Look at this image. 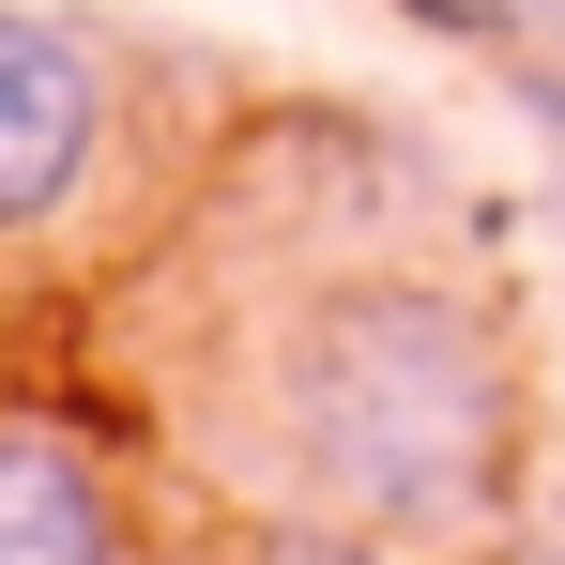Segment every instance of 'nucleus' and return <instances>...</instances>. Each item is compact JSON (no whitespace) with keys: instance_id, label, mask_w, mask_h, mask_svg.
Segmentation results:
<instances>
[{"instance_id":"obj_3","label":"nucleus","mask_w":565,"mask_h":565,"mask_svg":"<svg viewBox=\"0 0 565 565\" xmlns=\"http://www.w3.org/2000/svg\"><path fill=\"white\" fill-rule=\"evenodd\" d=\"M0 565H122V504L46 413H0Z\"/></svg>"},{"instance_id":"obj_2","label":"nucleus","mask_w":565,"mask_h":565,"mask_svg":"<svg viewBox=\"0 0 565 565\" xmlns=\"http://www.w3.org/2000/svg\"><path fill=\"white\" fill-rule=\"evenodd\" d=\"M107 153V62L93 31L0 0V230H46Z\"/></svg>"},{"instance_id":"obj_4","label":"nucleus","mask_w":565,"mask_h":565,"mask_svg":"<svg viewBox=\"0 0 565 565\" xmlns=\"http://www.w3.org/2000/svg\"><path fill=\"white\" fill-rule=\"evenodd\" d=\"M504 15H565V0H504Z\"/></svg>"},{"instance_id":"obj_1","label":"nucleus","mask_w":565,"mask_h":565,"mask_svg":"<svg viewBox=\"0 0 565 565\" xmlns=\"http://www.w3.org/2000/svg\"><path fill=\"white\" fill-rule=\"evenodd\" d=\"M276 444L321 489V520L413 535V520L504 504L520 397H504V352H489V321H473L459 290L367 276V290L306 306L276 337Z\"/></svg>"}]
</instances>
